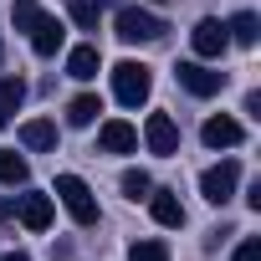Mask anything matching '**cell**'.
<instances>
[{
  "mask_svg": "<svg viewBox=\"0 0 261 261\" xmlns=\"http://www.w3.org/2000/svg\"><path fill=\"white\" fill-rule=\"evenodd\" d=\"M16 215H21L26 230H46V225H51V195H21Z\"/></svg>",
  "mask_w": 261,
  "mask_h": 261,
  "instance_id": "30bf717a",
  "label": "cell"
},
{
  "mask_svg": "<svg viewBox=\"0 0 261 261\" xmlns=\"http://www.w3.org/2000/svg\"><path fill=\"white\" fill-rule=\"evenodd\" d=\"M97 149H102V154H134V149H139V128L123 123V118H108V123L97 128Z\"/></svg>",
  "mask_w": 261,
  "mask_h": 261,
  "instance_id": "52a82bcc",
  "label": "cell"
},
{
  "mask_svg": "<svg viewBox=\"0 0 261 261\" xmlns=\"http://www.w3.org/2000/svg\"><path fill=\"white\" fill-rule=\"evenodd\" d=\"M11 16H16V31H26V36H31V31H36V21H41L46 11L36 6V0H16V11H11Z\"/></svg>",
  "mask_w": 261,
  "mask_h": 261,
  "instance_id": "d6986e66",
  "label": "cell"
},
{
  "mask_svg": "<svg viewBox=\"0 0 261 261\" xmlns=\"http://www.w3.org/2000/svg\"><path fill=\"white\" fill-rule=\"evenodd\" d=\"M118 36H123L128 46H139V41H159V36H164V21L149 16V11H139V6H123V11H118Z\"/></svg>",
  "mask_w": 261,
  "mask_h": 261,
  "instance_id": "3957f363",
  "label": "cell"
},
{
  "mask_svg": "<svg viewBox=\"0 0 261 261\" xmlns=\"http://www.w3.org/2000/svg\"><path fill=\"white\" fill-rule=\"evenodd\" d=\"M21 102H26V82L21 77H6V82H0V128L21 113Z\"/></svg>",
  "mask_w": 261,
  "mask_h": 261,
  "instance_id": "4fadbf2b",
  "label": "cell"
},
{
  "mask_svg": "<svg viewBox=\"0 0 261 261\" xmlns=\"http://www.w3.org/2000/svg\"><path fill=\"white\" fill-rule=\"evenodd\" d=\"M236 185H241V164H236V159H225V164H210V169L200 174V195H205L210 205H225V200L236 195Z\"/></svg>",
  "mask_w": 261,
  "mask_h": 261,
  "instance_id": "277c9868",
  "label": "cell"
},
{
  "mask_svg": "<svg viewBox=\"0 0 261 261\" xmlns=\"http://www.w3.org/2000/svg\"><path fill=\"white\" fill-rule=\"evenodd\" d=\"M144 144H149V154L169 159V154L179 149V123H174L169 113H149V123H144Z\"/></svg>",
  "mask_w": 261,
  "mask_h": 261,
  "instance_id": "5b68a950",
  "label": "cell"
},
{
  "mask_svg": "<svg viewBox=\"0 0 261 261\" xmlns=\"http://www.w3.org/2000/svg\"><path fill=\"white\" fill-rule=\"evenodd\" d=\"M26 159L16 154V149H0V185H26Z\"/></svg>",
  "mask_w": 261,
  "mask_h": 261,
  "instance_id": "ac0fdd59",
  "label": "cell"
},
{
  "mask_svg": "<svg viewBox=\"0 0 261 261\" xmlns=\"http://www.w3.org/2000/svg\"><path fill=\"white\" fill-rule=\"evenodd\" d=\"M190 46H195V57H200V62H215V57H225L230 36H225V26H220V21H200V26L190 31Z\"/></svg>",
  "mask_w": 261,
  "mask_h": 261,
  "instance_id": "ba28073f",
  "label": "cell"
},
{
  "mask_svg": "<svg viewBox=\"0 0 261 261\" xmlns=\"http://www.w3.org/2000/svg\"><path fill=\"white\" fill-rule=\"evenodd\" d=\"M57 200L67 205V215H72L77 225H97V200H92L87 179H77V174H57Z\"/></svg>",
  "mask_w": 261,
  "mask_h": 261,
  "instance_id": "6da1fadb",
  "label": "cell"
},
{
  "mask_svg": "<svg viewBox=\"0 0 261 261\" xmlns=\"http://www.w3.org/2000/svg\"><path fill=\"white\" fill-rule=\"evenodd\" d=\"M72 21L82 31H97V6H92V0H72Z\"/></svg>",
  "mask_w": 261,
  "mask_h": 261,
  "instance_id": "7402d4cb",
  "label": "cell"
},
{
  "mask_svg": "<svg viewBox=\"0 0 261 261\" xmlns=\"http://www.w3.org/2000/svg\"><path fill=\"white\" fill-rule=\"evenodd\" d=\"M230 261H261V241H256V236H246V241L236 246V256H230Z\"/></svg>",
  "mask_w": 261,
  "mask_h": 261,
  "instance_id": "603a6c76",
  "label": "cell"
},
{
  "mask_svg": "<svg viewBox=\"0 0 261 261\" xmlns=\"http://www.w3.org/2000/svg\"><path fill=\"white\" fill-rule=\"evenodd\" d=\"M149 87H154V77H149L144 62H118V67H113V97H118L123 108H139V102L149 97Z\"/></svg>",
  "mask_w": 261,
  "mask_h": 261,
  "instance_id": "7a4b0ae2",
  "label": "cell"
},
{
  "mask_svg": "<svg viewBox=\"0 0 261 261\" xmlns=\"http://www.w3.org/2000/svg\"><path fill=\"white\" fill-rule=\"evenodd\" d=\"M97 113H102V102H97L92 92H82V97H72V102H67V123H72V128H87Z\"/></svg>",
  "mask_w": 261,
  "mask_h": 261,
  "instance_id": "e0dca14e",
  "label": "cell"
},
{
  "mask_svg": "<svg viewBox=\"0 0 261 261\" xmlns=\"http://www.w3.org/2000/svg\"><path fill=\"white\" fill-rule=\"evenodd\" d=\"M21 144L26 149H57V123H46V118L21 123Z\"/></svg>",
  "mask_w": 261,
  "mask_h": 261,
  "instance_id": "5bb4252c",
  "label": "cell"
},
{
  "mask_svg": "<svg viewBox=\"0 0 261 261\" xmlns=\"http://www.w3.org/2000/svg\"><path fill=\"white\" fill-rule=\"evenodd\" d=\"M200 139H205V149H236L246 134H241V123L236 118H205V128H200Z\"/></svg>",
  "mask_w": 261,
  "mask_h": 261,
  "instance_id": "9c48e42d",
  "label": "cell"
},
{
  "mask_svg": "<svg viewBox=\"0 0 261 261\" xmlns=\"http://www.w3.org/2000/svg\"><path fill=\"white\" fill-rule=\"evenodd\" d=\"M0 57H6V41H0Z\"/></svg>",
  "mask_w": 261,
  "mask_h": 261,
  "instance_id": "d4e9b609",
  "label": "cell"
},
{
  "mask_svg": "<svg viewBox=\"0 0 261 261\" xmlns=\"http://www.w3.org/2000/svg\"><path fill=\"white\" fill-rule=\"evenodd\" d=\"M179 87L195 92V97H215V92L225 87V72H215V67H205V62H179Z\"/></svg>",
  "mask_w": 261,
  "mask_h": 261,
  "instance_id": "8992f818",
  "label": "cell"
},
{
  "mask_svg": "<svg viewBox=\"0 0 261 261\" xmlns=\"http://www.w3.org/2000/svg\"><path fill=\"white\" fill-rule=\"evenodd\" d=\"M225 36H230V41H241V46H256V36H261L256 11H236V16H230V26H225Z\"/></svg>",
  "mask_w": 261,
  "mask_h": 261,
  "instance_id": "9a60e30c",
  "label": "cell"
},
{
  "mask_svg": "<svg viewBox=\"0 0 261 261\" xmlns=\"http://www.w3.org/2000/svg\"><path fill=\"white\" fill-rule=\"evenodd\" d=\"M62 21L57 16H41L36 21V31H31V46H36V57H57V46H62Z\"/></svg>",
  "mask_w": 261,
  "mask_h": 261,
  "instance_id": "8fae6325",
  "label": "cell"
},
{
  "mask_svg": "<svg viewBox=\"0 0 261 261\" xmlns=\"http://www.w3.org/2000/svg\"><path fill=\"white\" fill-rule=\"evenodd\" d=\"M0 261H31L26 251H6V256H0Z\"/></svg>",
  "mask_w": 261,
  "mask_h": 261,
  "instance_id": "cb8c5ba5",
  "label": "cell"
},
{
  "mask_svg": "<svg viewBox=\"0 0 261 261\" xmlns=\"http://www.w3.org/2000/svg\"><path fill=\"white\" fill-rule=\"evenodd\" d=\"M128 261H169V246L164 241H139L134 251H128Z\"/></svg>",
  "mask_w": 261,
  "mask_h": 261,
  "instance_id": "44dd1931",
  "label": "cell"
},
{
  "mask_svg": "<svg viewBox=\"0 0 261 261\" xmlns=\"http://www.w3.org/2000/svg\"><path fill=\"white\" fill-rule=\"evenodd\" d=\"M97 46H77L72 57H67V77H77V82H87V77H97Z\"/></svg>",
  "mask_w": 261,
  "mask_h": 261,
  "instance_id": "2e32d148",
  "label": "cell"
},
{
  "mask_svg": "<svg viewBox=\"0 0 261 261\" xmlns=\"http://www.w3.org/2000/svg\"><path fill=\"white\" fill-rule=\"evenodd\" d=\"M149 190H154V179H149L144 169H128V174H123V195H128V200H149Z\"/></svg>",
  "mask_w": 261,
  "mask_h": 261,
  "instance_id": "ffe728a7",
  "label": "cell"
},
{
  "mask_svg": "<svg viewBox=\"0 0 261 261\" xmlns=\"http://www.w3.org/2000/svg\"><path fill=\"white\" fill-rule=\"evenodd\" d=\"M149 210H154L159 225H185V205H179V195H169V190H149Z\"/></svg>",
  "mask_w": 261,
  "mask_h": 261,
  "instance_id": "7c38bea8",
  "label": "cell"
}]
</instances>
